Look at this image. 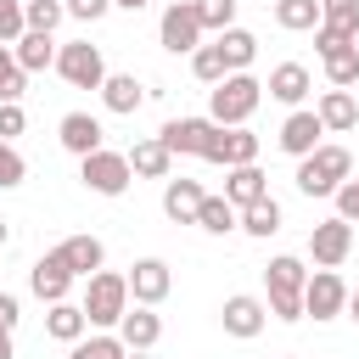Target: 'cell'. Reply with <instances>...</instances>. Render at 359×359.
<instances>
[{
    "mask_svg": "<svg viewBox=\"0 0 359 359\" xmlns=\"http://www.w3.org/2000/svg\"><path fill=\"white\" fill-rule=\"evenodd\" d=\"M297 191L303 196H337L342 180H353V151L337 146V140H320L309 157H297Z\"/></svg>",
    "mask_w": 359,
    "mask_h": 359,
    "instance_id": "6da1fadb",
    "label": "cell"
},
{
    "mask_svg": "<svg viewBox=\"0 0 359 359\" xmlns=\"http://www.w3.org/2000/svg\"><path fill=\"white\" fill-rule=\"evenodd\" d=\"M303 280H309L303 258H297V252H275V258L264 264V292H269L264 309H269L275 320L297 325V320H303Z\"/></svg>",
    "mask_w": 359,
    "mask_h": 359,
    "instance_id": "7a4b0ae2",
    "label": "cell"
},
{
    "mask_svg": "<svg viewBox=\"0 0 359 359\" xmlns=\"http://www.w3.org/2000/svg\"><path fill=\"white\" fill-rule=\"evenodd\" d=\"M258 101H264V84H258L252 73H224V79L208 90V118H213L219 129H241V123L258 112Z\"/></svg>",
    "mask_w": 359,
    "mask_h": 359,
    "instance_id": "3957f363",
    "label": "cell"
},
{
    "mask_svg": "<svg viewBox=\"0 0 359 359\" xmlns=\"http://www.w3.org/2000/svg\"><path fill=\"white\" fill-rule=\"evenodd\" d=\"M157 140L168 146V157H202V163H224V129L213 118H168L157 129Z\"/></svg>",
    "mask_w": 359,
    "mask_h": 359,
    "instance_id": "277c9868",
    "label": "cell"
},
{
    "mask_svg": "<svg viewBox=\"0 0 359 359\" xmlns=\"http://www.w3.org/2000/svg\"><path fill=\"white\" fill-rule=\"evenodd\" d=\"M84 320L95 325V331H118V320L129 314V280L123 275H112V269H95L90 280H84Z\"/></svg>",
    "mask_w": 359,
    "mask_h": 359,
    "instance_id": "5b68a950",
    "label": "cell"
},
{
    "mask_svg": "<svg viewBox=\"0 0 359 359\" xmlns=\"http://www.w3.org/2000/svg\"><path fill=\"white\" fill-rule=\"evenodd\" d=\"M79 180H84V191H95V196H123L135 174H129V157H123V151L101 146V151H90V157H79Z\"/></svg>",
    "mask_w": 359,
    "mask_h": 359,
    "instance_id": "8992f818",
    "label": "cell"
},
{
    "mask_svg": "<svg viewBox=\"0 0 359 359\" xmlns=\"http://www.w3.org/2000/svg\"><path fill=\"white\" fill-rule=\"evenodd\" d=\"M342 309H348V280H342L337 269H309V280H303V320L325 325V320H337Z\"/></svg>",
    "mask_w": 359,
    "mask_h": 359,
    "instance_id": "52a82bcc",
    "label": "cell"
},
{
    "mask_svg": "<svg viewBox=\"0 0 359 359\" xmlns=\"http://www.w3.org/2000/svg\"><path fill=\"white\" fill-rule=\"evenodd\" d=\"M56 73H62L73 90H101V79H107V56H101V45L73 39V45H56Z\"/></svg>",
    "mask_w": 359,
    "mask_h": 359,
    "instance_id": "ba28073f",
    "label": "cell"
},
{
    "mask_svg": "<svg viewBox=\"0 0 359 359\" xmlns=\"http://www.w3.org/2000/svg\"><path fill=\"white\" fill-rule=\"evenodd\" d=\"M157 45H163L168 56H191V50L202 45V22H196V6H191V0L163 6V17H157Z\"/></svg>",
    "mask_w": 359,
    "mask_h": 359,
    "instance_id": "9c48e42d",
    "label": "cell"
},
{
    "mask_svg": "<svg viewBox=\"0 0 359 359\" xmlns=\"http://www.w3.org/2000/svg\"><path fill=\"white\" fill-rule=\"evenodd\" d=\"M348 252H353V224L348 219H320L314 230H309V258H314V269H342L348 264Z\"/></svg>",
    "mask_w": 359,
    "mask_h": 359,
    "instance_id": "30bf717a",
    "label": "cell"
},
{
    "mask_svg": "<svg viewBox=\"0 0 359 359\" xmlns=\"http://www.w3.org/2000/svg\"><path fill=\"white\" fill-rule=\"evenodd\" d=\"M123 280H129V303H140V309H157V303L174 292V269H168L163 258H135Z\"/></svg>",
    "mask_w": 359,
    "mask_h": 359,
    "instance_id": "8fae6325",
    "label": "cell"
},
{
    "mask_svg": "<svg viewBox=\"0 0 359 359\" xmlns=\"http://www.w3.org/2000/svg\"><path fill=\"white\" fill-rule=\"evenodd\" d=\"M219 325H224V337H236V342H252V337L269 325V309H264V297H252V292H236V297H224V309H219Z\"/></svg>",
    "mask_w": 359,
    "mask_h": 359,
    "instance_id": "7c38bea8",
    "label": "cell"
},
{
    "mask_svg": "<svg viewBox=\"0 0 359 359\" xmlns=\"http://www.w3.org/2000/svg\"><path fill=\"white\" fill-rule=\"evenodd\" d=\"M56 140H62V151L90 157V151H101V146H107V129H101V118H95V112H62Z\"/></svg>",
    "mask_w": 359,
    "mask_h": 359,
    "instance_id": "4fadbf2b",
    "label": "cell"
},
{
    "mask_svg": "<svg viewBox=\"0 0 359 359\" xmlns=\"http://www.w3.org/2000/svg\"><path fill=\"white\" fill-rule=\"evenodd\" d=\"M320 118H314V107H292L286 112V123H280V135H275V146L286 151V157H309L314 146H320Z\"/></svg>",
    "mask_w": 359,
    "mask_h": 359,
    "instance_id": "5bb4252c",
    "label": "cell"
},
{
    "mask_svg": "<svg viewBox=\"0 0 359 359\" xmlns=\"http://www.w3.org/2000/svg\"><path fill=\"white\" fill-rule=\"evenodd\" d=\"M56 258L67 264V275H73V280H90V275L107 264V247H101V236L79 230V236H67V241L56 247Z\"/></svg>",
    "mask_w": 359,
    "mask_h": 359,
    "instance_id": "9a60e30c",
    "label": "cell"
},
{
    "mask_svg": "<svg viewBox=\"0 0 359 359\" xmlns=\"http://www.w3.org/2000/svg\"><path fill=\"white\" fill-rule=\"evenodd\" d=\"M28 292L50 309V303H67V292H73V275H67V264L56 258V252H45L34 269H28Z\"/></svg>",
    "mask_w": 359,
    "mask_h": 359,
    "instance_id": "2e32d148",
    "label": "cell"
},
{
    "mask_svg": "<svg viewBox=\"0 0 359 359\" xmlns=\"http://www.w3.org/2000/svg\"><path fill=\"white\" fill-rule=\"evenodd\" d=\"M157 337H163V320H157V309H140V303H129V314L118 320V342H123L129 353H151V348H157Z\"/></svg>",
    "mask_w": 359,
    "mask_h": 359,
    "instance_id": "e0dca14e",
    "label": "cell"
},
{
    "mask_svg": "<svg viewBox=\"0 0 359 359\" xmlns=\"http://www.w3.org/2000/svg\"><path fill=\"white\" fill-rule=\"evenodd\" d=\"M269 101H280V107H303L309 101V90H314V79H309V67L303 62H280V67H269Z\"/></svg>",
    "mask_w": 359,
    "mask_h": 359,
    "instance_id": "ac0fdd59",
    "label": "cell"
},
{
    "mask_svg": "<svg viewBox=\"0 0 359 359\" xmlns=\"http://www.w3.org/2000/svg\"><path fill=\"white\" fill-rule=\"evenodd\" d=\"M314 118H320L325 135H348V129H359V101H353V90H325V95L314 101Z\"/></svg>",
    "mask_w": 359,
    "mask_h": 359,
    "instance_id": "d6986e66",
    "label": "cell"
},
{
    "mask_svg": "<svg viewBox=\"0 0 359 359\" xmlns=\"http://www.w3.org/2000/svg\"><path fill=\"white\" fill-rule=\"evenodd\" d=\"M269 196V180H264V168L258 163H241V168H224V202L241 213V208H252V202H264Z\"/></svg>",
    "mask_w": 359,
    "mask_h": 359,
    "instance_id": "ffe728a7",
    "label": "cell"
},
{
    "mask_svg": "<svg viewBox=\"0 0 359 359\" xmlns=\"http://www.w3.org/2000/svg\"><path fill=\"white\" fill-rule=\"evenodd\" d=\"M140 101H146V90H140L135 73H107V79H101V107H107V112L129 118V112H140Z\"/></svg>",
    "mask_w": 359,
    "mask_h": 359,
    "instance_id": "44dd1931",
    "label": "cell"
},
{
    "mask_svg": "<svg viewBox=\"0 0 359 359\" xmlns=\"http://www.w3.org/2000/svg\"><path fill=\"white\" fill-rule=\"evenodd\" d=\"M123 157H129V174H140V180H168L174 174V157H168V146L157 135L151 140H135Z\"/></svg>",
    "mask_w": 359,
    "mask_h": 359,
    "instance_id": "7402d4cb",
    "label": "cell"
},
{
    "mask_svg": "<svg viewBox=\"0 0 359 359\" xmlns=\"http://www.w3.org/2000/svg\"><path fill=\"white\" fill-rule=\"evenodd\" d=\"M202 185L196 180H168L163 185V213L174 219V224H196V208H202Z\"/></svg>",
    "mask_w": 359,
    "mask_h": 359,
    "instance_id": "603a6c76",
    "label": "cell"
},
{
    "mask_svg": "<svg viewBox=\"0 0 359 359\" xmlns=\"http://www.w3.org/2000/svg\"><path fill=\"white\" fill-rule=\"evenodd\" d=\"M280 224H286V213H280V202H275V196H264V202H252V208H241V213H236V230H241V236H252V241H269Z\"/></svg>",
    "mask_w": 359,
    "mask_h": 359,
    "instance_id": "cb8c5ba5",
    "label": "cell"
},
{
    "mask_svg": "<svg viewBox=\"0 0 359 359\" xmlns=\"http://www.w3.org/2000/svg\"><path fill=\"white\" fill-rule=\"evenodd\" d=\"M45 337H50V342H67V348H73L79 337H90L84 309H79V303H50V309H45Z\"/></svg>",
    "mask_w": 359,
    "mask_h": 359,
    "instance_id": "d4e9b609",
    "label": "cell"
},
{
    "mask_svg": "<svg viewBox=\"0 0 359 359\" xmlns=\"http://www.w3.org/2000/svg\"><path fill=\"white\" fill-rule=\"evenodd\" d=\"M11 56H17V67L22 73H45V67H56V34H22L17 45H11Z\"/></svg>",
    "mask_w": 359,
    "mask_h": 359,
    "instance_id": "484cf974",
    "label": "cell"
},
{
    "mask_svg": "<svg viewBox=\"0 0 359 359\" xmlns=\"http://www.w3.org/2000/svg\"><path fill=\"white\" fill-rule=\"evenodd\" d=\"M213 45H219V56H224L230 73H247L252 56H258V34L252 28H224V34H213Z\"/></svg>",
    "mask_w": 359,
    "mask_h": 359,
    "instance_id": "4316f807",
    "label": "cell"
},
{
    "mask_svg": "<svg viewBox=\"0 0 359 359\" xmlns=\"http://www.w3.org/2000/svg\"><path fill=\"white\" fill-rule=\"evenodd\" d=\"M275 22L286 34H309L320 28V0H275Z\"/></svg>",
    "mask_w": 359,
    "mask_h": 359,
    "instance_id": "83f0119b",
    "label": "cell"
},
{
    "mask_svg": "<svg viewBox=\"0 0 359 359\" xmlns=\"http://www.w3.org/2000/svg\"><path fill=\"white\" fill-rule=\"evenodd\" d=\"M129 348L118 342V331H95V337H79L67 348V359H123Z\"/></svg>",
    "mask_w": 359,
    "mask_h": 359,
    "instance_id": "f1b7e54d",
    "label": "cell"
},
{
    "mask_svg": "<svg viewBox=\"0 0 359 359\" xmlns=\"http://www.w3.org/2000/svg\"><path fill=\"white\" fill-rule=\"evenodd\" d=\"M241 163H258V135L241 123V129H224V163L219 168H241Z\"/></svg>",
    "mask_w": 359,
    "mask_h": 359,
    "instance_id": "f546056e",
    "label": "cell"
},
{
    "mask_svg": "<svg viewBox=\"0 0 359 359\" xmlns=\"http://www.w3.org/2000/svg\"><path fill=\"white\" fill-rule=\"evenodd\" d=\"M196 224H202L208 236H230V230H236V208H230L224 196H202V208H196Z\"/></svg>",
    "mask_w": 359,
    "mask_h": 359,
    "instance_id": "4dcf8cb0",
    "label": "cell"
},
{
    "mask_svg": "<svg viewBox=\"0 0 359 359\" xmlns=\"http://www.w3.org/2000/svg\"><path fill=\"white\" fill-rule=\"evenodd\" d=\"M325 84H331V90H353V84H359V45L325 56Z\"/></svg>",
    "mask_w": 359,
    "mask_h": 359,
    "instance_id": "1f68e13d",
    "label": "cell"
},
{
    "mask_svg": "<svg viewBox=\"0 0 359 359\" xmlns=\"http://www.w3.org/2000/svg\"><path fill=\"white\" fill-rule=\"evenodd\" d=\"M191 6H196L202 34H224V28H236V6L241 0H191Z\"/></svg>",
    "mask_w": 359,
    "mask_h": 359,
    "instance_id": "d6a6232c",
    "label": "cell"
},
{
    "mask_svg": "<svg viewBox=\"0 0 359 359\" xmlns=\"http://www.w3.org/2000/svg\"><path fill=\"white\" fill-rule=\"evenodd\" d=\"M67 11H62V0H22V22L34 28V34H56V22H62Z\"/></svg>",
    "mask_w": 359,
    "mask_h": 359,
    "instance_id": "836d02e7",
    "label": "cell"
},
{
    "mask_svg": "<svg viewBox=\"0 0 359 359\" xmlns=\"http://www.w3.org/2000/svg\"><path fill=\"white\" fill-rule=\"evenodd\" d=\"M191 73H196L202 84H219V79H224L230 67H224V56H219V45H208V39H202V45L191 50Z\"/></svg>",
    "mask_w": 359,
    "mask_h": 359,
    "instance_id": "e575fe53",
    "label": "cell"
},
{
    "mask_svg": "<svg viewBox=\"0 0 359 359\" xmlns=\"http://www.w3.org/2000/svg\"><path fill=\"white\" fill-rule=\"evenodd\" d=\"M320 22H331V28L359 39V0H320Z\"/></svg>",
    "mask_w": 359,
    "mask_h": 359,
    "instance_id": "d590c367",
    "label": "cell"
},
{
    "mask_svg": "<svg viewBox=\"0 0 359 359\" xmlns=\"http://www.w3.org/2000/svg\"><path fill=\"white\" fill-rule=\"evenodd\" d=\"M22 90H28V73L17 67L11 45H0V101H22Z\"/></svg>",
    "mask_w": 359,
    "mask_h": 359,
    "instance_id": "8d00e7d4",
    "label": "cell"
},
{
    "mask_svg": "<svg viewBox=\"0 0 359 359\" xmlns=\"http://www.w3.org/2000/svg\"><path fill=\"white\" fill-rule=\"evenodd\" d=\"M28 180V163H22V151L11 146V140H0V191H17Z\"/></svg>",
    "mask_w": 359,
    "mask_h": 359,
    "instance_id": "74e56055",
    "label": "cell"
},
{
    "mask_svg": "<svg viewBox=\"0 0 359 359\" xmlns=\"http://www.w3.org/2000/svg\"><path fill=\"white\" fill-rule=\"evenodd\" d=\"M28 34V22H22V0H0V45H17Z\"/></svg>",
    "mask_w": 359,
    "mask_h": 359,
    "instance_id": "f35d334b",
    "label": "cell"
},
{
    "mask_svg": "<svg viewBox=\"0 0 359 359\" xmlns=\"http://www.w3.org/2000/svg\"><path fill=\"white\" fill-rule=\"evenodd\" d=\"M353 45V34H342V28H331V22H320L314 28V50H320V62L325 56H337V50H348Z\"/></svg>",
    "mask_w": 359,
    "mask_h": 359,
    "instance_id": "ab89813d",
    "label": "cell"
},
{
    "mask_svg": "<svg viewBox=\"0 0 359 359\" xmlns=\"http://www.w3.org/2000/svg\"><path fill=\"white\" fill-rule=\"evenodd\" d=\"M28 129V112H22V101H0V140H17Z\"/></svg>",
    "mask_w": 359,
    "mask_h": 359,
    "instance_id": "60d3db41",
    "label": "cell"
},
{
    "mask_svg": "<svg viewBox=\"0 0 359 359\" xmlns=\"http://www.w3.org/2000/svg\"><path fill=\"white\" fill-rule=\"evenodd\" d=\"M62 11H67L73 22H101V17L112 11V0H62Z\"/></svg>",
    "mask_w": 359,
    "mask_h": 359,
    "instance_id": "b9f144b4",
    "label": "cell"
},
{
    "mask_svg": "<svg viewBox=\"0 0 359 359\" xmlns=\"http://www.w3.org/2000/svg\"><path fill=\"white\" fill-rule=\"evenodd\" d=\"M331 202H337V219H348V224H359V180H342Z\"/></svg>",
    "mask_w": 359,
    "mask_h": 359,
    "instance_id": "7bdbcfd3",
    "label": "cell"
},
{
    "mask_svg": "<svg viewBox=\"0 0 359 359\" xmlns=\"http://www.w3.org/2000/svg\"><path fill=\"white\" fill-rule=\"evenodd\" d=\"M17 320H22V303H17L11 292H0V325H6V331H17Z\"/></svg>",
    "mask_w": 359,
    "mask_h": 359,
    "instance_id": "ee69618b",
    "label": "cell"
},
{
    "mask_svg": "<svg viewBox=\"0 0 359 359\" xmlns=\"http://www.w3.org/2000/svg\"><path fill=\"white\" fill-rule=\"evenodd\" d=\"M0 359H17V348H11V331L0 325Z\"/></svg>",
    "mask_w": 359,
    "mask_h": 359,
    "instance_id": "f6af8a7d",
    "label": "cell"
},
{
    "mask_svg": "<svg viewBox=\"0 0 359 359\" xmlns=\"http://www.w3.org/2000/svg\"><path fill=\"white\" fill-rule=\"evenodd\" d=\"M342 314H348V320L359 325V292H348V309H342Z\"/></svg>",
    "mask_w": 359,
    "mask_h": 359,
    "instance_id": "bcb514c9",
    "label": "cell"
},
{
    "mask_svg": "<svg viewBox=\"0 0 359 359\" xmlns=\"http://www.w3.org/2000/svg\"><path fill=\"white\" fill-rule=\"evenodd\" d=\"M112 6H118V11H146L151 0H112Z\"/></svg>",
    "mask_w": 359,
    "mask_h": 359,
    "instance_id": "7dc6e473",
    "label": "cell"
},
{
    "mask_svg": "<svg viewBox=\"0 0 359 359\" xmlns=\"http://www.w3.org/2000/svg\"><path fill=\"white\" fill-rule=\"evenodd\" d=\"M6 247H11V224L0 219V252H6Z\"/></svg>",
    "mask_w": 359,
    "mask_h": 359,
    "instance_id": "c3c4849f",
    "label": "cell"
},
{
    "mask_svg": "<svg viewBox=\"0 0 359 359\" xmlns=\"http://www.w3.org/2000/svg\"><path fill=\"white\" fill-rule=\"evenodd\" d=\"M123 359H146V353H123Z\"/></svg>",
    "mask_w": 359,
    "mask_h": 359,
    "instance_id": "681fc988",
    "label": "cell"
},
{
    "mask_svg": "<svg viewBox=\"0 0 359 359\" xmlns=\"http://www.w3.org/2000/svg\"><path fill=\"white\" fill-rule=\"evenodd\" d=\"M264 6H275V0H264Z\"/></svg>",
    "mask_w": 359,
    "mask_h": 359,
    "instance_id": "f907efd6",
    "label": "cell"
},
{
    "mask_svg": "<svg viewBox=\"0 0 359 359\" xmlns=\"http://www.w3.org/2000/svg\"><path fill=\"white\" fill-rule=\"evenodd\" d=\"M286 359H292V353H286Z\"/></svg>",
    "mask_w": 359,
    "mask_h": 359,
    "instance_id": "816d5d0a",
    "label": "cell"
},
{
    "mask_svg": "<svg viewBox=\"0 0 359 359\" xmlns=\"http://www.w3.org/2000/svg\"><path fill=\"white\" fill-rule=\"evenodd\" d=\"M353 45H359V39H353Z\"/></svg>",
    "mask_w": 359,
    "mask_h": 359,
    "instance_id": "f5cc1de1",
    "label": "cell"
}]
</instances>
